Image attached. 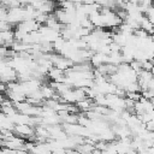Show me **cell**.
Segmentation results:
<instances>
[{"instance_id":"obj_1","label":"cell","mask_w":154,"mask_h":154,"mask_svg":"<svg viewBox=\"0 0 154 154\" xmlns=\"http://www.w3.org/2000/svg\"><path fill=\"white\" fill-rule=\"evenodd\" d=\"M81 1H82V4H84V5H91V4L95 2V0H81Z\"/></svg>"}]
</instances>
